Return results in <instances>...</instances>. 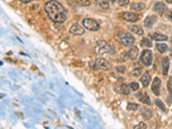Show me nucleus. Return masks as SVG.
Masks as SVG:
<instances>
[{
    "mask_svg": "<svg viewBox=\"0 0 172 129\" xmlns=\"http://www.w3.org/2000/svg\"><path fill=\"white\" fill-rule=\"evenodd\" d=\"M83 25L84 27L90 30V31H96L100 29L99 24L96 22L95 20L91 18H85L83 20Z\"/></svg>",
    "mask_w": 172,
    "mask_h": 129,
    "instance_id": "4",
    "label": "nucleus"
},
{
    "mask_svg": "<svg viewBox=\"0 0 172 129\" xmlns=\"http://www.w3.org/2000/svg\"><path fill=\"white\" fill-rule=\"evenodd\" d=\"M111 51V46L105 40H99L95 47V53L98 55H102Z\"/></svg>",
    "mask_w": 172,
    "mask_h": 129,
    "instance_id": "2",
    "label": "nucleus"
},
{
    "mask_svg": "<svg viewBox=\"0 0 172 129\" xmlns=\"http://www.w3.org/2000/svg\"><path fill=\"white\" fill-rule=\"evenodd\" d=\"M108 1H110L111 3H115V0H108Z\"/></svg>",
    "mask_w": 172,
    "mask_h": 129,
    "instance_id": "35",
    "label": "nucleus"
},
{
    "mask_svg": "<svg viewBox=\"0 0 172 129\" xmlns=\"http://www.w3.org/2000/svg\"><path fill=\"white\" fill-rule=\"evenodd\" d=\"M116 71L118 73H124L126 72V67L123 66H118L116 67Z\"/></svg>",
    "mask_w": 172,
    "mask_h": 129,
    "instance_id": "30",
    "label": "nucleus"
},
{
    "mask_svg": "<svg viewBox=\"0 0 172 129\" xmlns=\"http://www.w3.org/2000/svg\"><path fill=\"white\" fill-rule=\"evenodd\" d=\"M151 75L149 74V73H145L143 74V76L141 77V78H140V82H141V84H142V85L144 86V87H147L148 85H149V84H150V82H151Z\"/></svg>",
    "mask_w": 172,
    "mask_h": 129,
    "instance_id": "13",
    "label": "nucleus"
},
{
    "mask_svg": "<svg viewBox=\"0 0 172 129\" xmlns=\"http://www.w3.org/2000/svg\"><path fill=\"white\" fill-rule=\"evenodd\" d=\"M157 49L159 53L164 54L168 50V46L166 44H164V43H159V44L157 45Z\"/></svg>",
    "mask_w": 172,
    "mask_h": 129,
    "instance_id": "21",
    "label": "nucleus"
},
{
    "mask_svg": "<svg viewBox=\"0 0 172 129\" xmlns=\"http://www.w3.org/2000/svg\"><path fill=\"white\" fill-rule=\"evenodd\" d=\"M128 29L131 30L134 34L138 35V36H142L144 34V31L141 29V27H139L138 25H131V26L128 27Z\"/></svg>",
    "mask_w": 172,
    "mask_h": 129,
    "instance_id": "15",
    "label": "nucleus"
},
{
    "mask_svg": "<svg viewBox=\"0 0 172 129\" xmlns=\"http://www.w3.org/2000/svg\"><path fill=\"white\" fill-rule=\"evenodd\" d=\"M146 128H147V126H146V123L140 122V123H139L138 125L134 126V129H146Z\"/></svg>",
    "mask_w": 172,
    "mask_h": 129,
    "instance_id": "27",
    "label": "nucleus"
},
{
    "mask_svg": "<svg viewBox=\"0 0 172 129\" xmlns=\"http://www.w3.org/2000/svg\"><path fill=\"white\" fill-rule=\"evenodd\" d=\"M119 93H121L123 95H128L130 93V86L127 85V84H121L120 86V91Z\"/></svg>",
    "mask_w": 172,
    "mask_h": 129,
    "instance_id": "19",
    "label": "nucleus"
},
{
    "mask_svg": "<svg viewBox=\"0 0 172 129\" xmlns=\"http://www.w3.org/2000/svg\"><path fill=\"white\" fill-rule=\"evenodd\" d=\"M157 21V16H149V17H147L145 19V26L146 27V28H152L153 25H154V23L156 22Z\"/></svg>",
    "mask_w": 172,
    "mask_h": 129,
    "instance_id": "12",
    "label": "nucleus"
},
{
    "mask_svg": "<svg viewBox=\"0 0 172 129\" xmlns=\"http://www.w3.org/2000/svg\"><path fill=\"white\" fill-rule=\"evenodd\" d=\"M96 4L102 8L103 10H107L109 8V3L108 0H96Z\"/></svg>",
    "mask_w": 172,
    "mask_h": 129,
    "instance_id": "18",
    "label": "nucleus"
},
{
    "mask_svg": "<svg viewBox=\"0 0 172 129\" xmlns=\"http://www.w3.org/2000/svg\"><path fill=\"white\" fill-rule=\"evenodd\" d=\"M150 36L153 38V40H168V37L164 35H162V34H158V33H152L150 34Z\"/></svg>",
    "mask_w": 172,
    "mask_h": 129,
    "instance_id": "16",
    "label": "nucleus"
},
{
    "mask_svg": "<svg viewBox=\"0 0 172 129\" xmlns=\"http://www.w3.org/2000/svg\"><path fill=\"white\" fill-rule=\"evenodd\" d=\"M44 10L47 12V16L53 22L62 23L66 19V11L64 7L55 0H51L47 2L45 6Z\"/></svg>",
    "mask_w": 172,
    "mask_h": 129,
    "instance_id": "1",
    "label": "nucleus"
},
{
    "mask_svg": "<svg viewBox=\"0 0 172 129\" xmlns=\"http://www.w3.org/2000/svg\"><path fill=\"white\" fill-rule=\"evenodd\" d=\"M146 8V5L143 3H134L131 5V10H135V11H140L143 10Z\"/></svg>",
    "mask_w": 172,
    "mask_h": 129,
    "instance_id": "17",
    "label": "nucleus"
},
{
    "mask_svg": "<svg viewBox=\"0 0 172 129\" xmlns=\"http://www.w3.org/2000/svg\"><path fill=\"white\" fill-rule=\"evenodd\" d=\"M141 73H142V70L140 68H136V69L133 70V72L131 73V74L134 77H139L141 75Z\"/></svg>",
    "mask_w": 172,
    "mask_h": 129,
    "instance_id": "26",
    "label": "nucleus"
},
{
    "mask_svg": "<svg viewBox=\"0 0 172 129\" xmlns=\"http://www.w3.org/2000/svg\"><path fill=\"white\" fill-rule=\"evenodd\" d=\"M166 2L169 3H172V0H166Z\"/></svg>",
    "mask_w": 172,
    "mask_h": 129,
    "instance_id": "34",
    "label": "nucleus"
},
{
    "mask_svg": "<svg viewBox=\"0 0 172 129\" xmlns=\"http://www.w3.org/2000/svg\"><path fill=\"white\" fill-rule=\"evenodd\" d=\"M153 52L151 50H144L140 56V61L146 66H150L153 63Z\"/></svg>",
    "mask_w": 172,
    "mask_h": 129,
    "instance_id": "5",
    "label": "nucleus"
},
{
    "mask_svg": "<svg viewBox=\"0 0 172 129\" xmlns=\"http://www.w3.org/2000/svg\"><path fill=\"white\" fill-rule=\"evenodd\" d=\"M95 63H96V67L102 71H109L111 68V64L107 59H102V58H98Z\"/></svg>",
    "mask_w": 172,
    "mask_h": 129,
    "instance_id": "6",
    "label": "nucleus"
},
{
    "mask_svg": "<svg viewBox=\"0 0 172 129\" xmlns=\"http://www.w3.org/2000/svg\"><path fill=\"white\" fill-rule=\"evenodd\" d=\"M139 15L133 13V12H124L122 14V18L127 22H137L139 20Z\"/></svg>",
    "mask_w": 172,
    "mask_h": 129,
    "instance_id": "9",
    "label": "nucleus"
},
{
    "mask_svg": "<svg viewBox=\"0 0 172 129\" xmlns=\"http://www.w3.org/2000/svg\"><path fill=\"white\" fill-rule=\"evenodd\" d=\"M140 46L141 47H151L153 46L152 41L148 38H143V40L140 41Z\"/></svg>",
    "mask_w": 172,
    "mask_h": 129,
    "instance_id": "22",
    "label": "nucleus"
},
{
    "mask_svg": "<svg viewBox=\"0 0 172 129\" xmlns=\"http://www.w3.org/2000/svg\"><path fill=\"white\" fill-rule=\"evenodd\" d=\"M142 115L145 119L147 120V119H150L153 116V112L148 109H144V112L142 113Z\"/></svg>",
    "mask_w": 172,
    "mask_h": 129,
    "instance_id": "24",
    "label": "nucleus"
},
{
    "mask_svg": "<svg viewBox=\"0 0 172 129\" xmlns=\"http://www.w3.org/2000/svg\"><path fill=\"white\" fill-rule=\"evenodd\" d=\"M168 19H169V20H171V21L172 22V11H171V12L168 14Z\"/></svg>",
    "mask_w": 172,
    "mask_h": 129,
    "instance_id": "33",
    "label": "nucleus"
},
{
    "mask_svg": "<svg viewBox=\"0 0 172 129\" xmlns=\"http://www.w3.org/2000/svg\"><path fill=\"white\" fill-rule=\"evenodd\" d=\"M127 55H128L130 59L135 60V59L138 58V56H139V49H138V47H132L129 49V51H128V53H127Z\"/></svg>",
    "mask_w": 172,
    "mask_h": 129,
    "instance_id": "14",
    "label": "nucleus"
},
{
    "mask_svg": "<svg viewBox=\"0 0 172 129\" xmlns=\"http://www.w3.org/2000/svg\"><path fill=\"white\" fill-rule=\"evenodd\" d=\"M154 10L159 14V15H164V13L166 11L167 8L165 6V4L162 2H158L155 4V7H154Z\"/></svg>",
    "mask_w": 172,
    "mask_h": 129,
    "instance_id": "11",
    "label": "nucleus"
},
{
    "mask_svg": "<svg viewBox=\"0 0 172 129\" xmlns=\"http://www.w3.org/2000/svg\"><path fill=\"white\" fill-rule=\"evenodd\" d=\"M139 101H140L142 103H145V104H147V105H151L150 97H149L148 94H146V93H145V94L139 98Z\"/></svg>",
    "mask_w": 172,
    "mask_h": 129,
    "instance_id": "20",
    "label": "nucleus"
},
{
    "mask_svg": "<svg viewBox=\"0 0 172 129\" xmlns=\"http://www.w3.org/2000/svg\"><path fill=\"white\" fill-rule=\"evenodd\" d=\"M70 33L74 35V36H82V35L84 34V29L79 24L75 23L70 28Z\"/></svg>",
    "mask_w": 172,
    "mask_h": 129,
    "instance_id": "7",
    "label": "nucleus"
},
{
    "mask_svg": "<svg viewBox=\"0 0 172 129\" xmlns=\"http://www.w3.org/2000/svg\"><path fill=\"white\" fill-rule=\"evenodd\" d=\"M78 2L83 6H89L91 4V1L90 0H79Z\"/></svg>",
    "mask_w": 172,
    "mask_h": 129,
    "instance_id": "29",
    "label": "nucleus"
},
{
    "mask_svg": "<svg viewBox=\"0 0 172 129\" xmlns=\"http://www.w3.org/2000/svg\"><path fill=\"white\" fill-rule=\"evenodd\" d=\"M170 68V59L168 57H164L162 59V70H163V74L166 76L169 72Z\"/></svg>",
    "mask_w": 172,
    "mask_h": 129,
    "instance_id": "10",
    "label": "nucleus"
},
{
    "mask_svg": "<svg viewBox=\"0 0 172 129\" xmlns=\"http://www.w3.org/2000/svg\"><path fill=\"white\" fill-rule=\"evenodd\" d=\"M118 3L120 6H125V5L128 4L129 0H118Z\"/></svg>",
    "mask_w": 172,
    "mask_h": 129,
    "instance_id": "31",
    "label": "nucleus"
},
{
    "mask_svg": "<svg viewBox=\"0 0 172 129\" xmlns=\"http://www.w3.org/2000/svg\"><path fill=\"white\" fill-rule=\"evenodd\" d=\"M117 36L119 38L120 41L124 44L125 46H130L132 44L134 43V37L128 34V33H126V32H119Z\"/></svg>",
    "mask_w": 172,
    "mask_h": 129,
    "instance_id": "3",
    "label": "nucleus"
},
{
    "mask_svg": "<svg viewBox=\"0 0 172 129\" xmlns=\"http://www.w3.org/2000/svg\"><path fill=\"white\" fill-rule=\"evenodd\" d=\"M155 103H156V105L158 107V109H160L161 110L163 111H166V108H165V106H164V103L160 99H156Z\"/></svg>",
    "mask_w": 172,
    "mask_h": 129,
    "instance_id": "23",
    "label": "nucleus"
},
{
    "mask_svg": "<svg viewBox=\"0 0 172 129\" xmlns=\"http://www.w3.org/2000/svg\"><path fill=\"white\" fill-rule=\"evenodd\" d=\"M138 108H139L138 104H137V103H129L127 104V110H130V111L137 110V109H138Z\"/></svg>",
    "mask_w": 172,
    "mask_h": 129,
    "instance_id": "25",
    "label": "nucleus"
},
{
    "mask_svg": "<svg viewBox=\"0 0 172 129\" xmlns=\"http://www.w3.org/2000/svg\"><path fill=\"white\" fill-rule=\"evenodd\" d=\"M22 3H30V2H32V1H34V0H20Z\"/></svg>",
    "mask_w": 172,
    "mask_h": 129,
    "instance_id": "32",
    "label": "nucleus"
},
{
    "mask_svg": "<svg viewBox=\"0 0 172 129\" xmlns=\"http://www.w3.org/2000/svg\"><path fill=\"white\" fill-rule=\"evenodd\" d=\"M129 86H130L131 90H132V91H138V90H139V84H138V83H134V82L131 83Z\"/></svg>",
    "mask_w": 172,
    "mask_h": 129,
    "instance_id": "28",
    "label": "nucleus"
},
{
    "mask_svg": "<svg viewBox=\"0 0 172 129\" xmlns=\"http://www.w3.org/2000/svg\"><path fill=\"white\" fill-rule=\"evenodd\" d=\"M160 87H161V80L159 77H155L152 84V91L154 95L159 96L160 95Z\"/></svg>",
    "mask_w": 172,
    "mask_h": 129,
    "instance_id": "8",
    "label": "nucleus"
}]
</instances>
